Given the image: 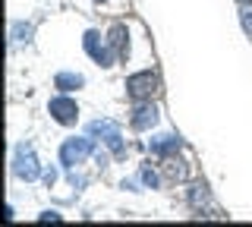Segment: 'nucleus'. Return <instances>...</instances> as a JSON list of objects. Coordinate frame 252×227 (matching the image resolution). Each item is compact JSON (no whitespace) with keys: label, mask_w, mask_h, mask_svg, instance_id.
<instances>
[{"label":"nucleus","mask_w":252,"mask_h":227,"mask_svg":"<svg viewBox=\"0 0 252 227\" xmlns=\"http://www.w3.org/2000/svg\"><path fill=\"white\" fill-rule=\"evenodd\" d=\"M82 48L98 66H114L117 64L114 51H110V44H107V35H101L98 29H89V32L82 35Z\"/></svg>","instance_id":"5"},{"label":"nucleus","mask_w":252,"mask_h":227,"mask_svg":"<svg viewBox=\"0 0 252 227\" xmlns=\"http://www.w3.org/2000/svg\"><path fill=\"white\" fill-rule=\"evenodd\" d=\"M186 202H189V208H192L195 215L208 211V208H211V193H208V186H205V183H192V186L186 190Z\"/></svg>","instance_id":"10"},{"label":"nucleus","mask_w":252,"mask_h":227,"mask_svg":"<svg viewBox=\"0 0 252 227\" xmlns=\"http://www.w3.org/2000/svg\"><path fill=\"white\" fill-rule=\"evenodd\" d=\"M139 183L145 186V190H158V186H161V177H158V170L152 167V161L139 167Z\"/></svg>","instance_id":"14"},{"label":"nucleus","mask_w":252,"mask_h":227,"mask_svg":"<svg viewBox=\"0 0 252 227\" xmlns=\"http://www.w3.org/2000/svg\"><path fill=\"white\" fill-rule=\"evenodd\" d=\"M41 180H44V186H47V190H51V186L57 183V170H54V167H47L44 174H41Z\"/></svg>","instance_id":"17"},{"label":"nucleus","mask_w":252,"mask_h":227,"mask_svg":"<svg viewBox=\"0 0 252 227\" xmlns=\"http://www.w3.org/2000/svg\"><path fill=\"white\" fill-rule=\"evenodd\" d=\"M94 145H98V139H94V136H73V139H66V142L60 145V164L66 170L85 164V161H89V155H94Z\"/></svg>","instance_id":"3"},{"label":"nucleus","mask_w":252,"mask_h":227,"mask_svg":"<svg viewBox=\"0 0 252 227\" xmlns=\"http://www.w3.org/2000/svg\"><path fill=\"white\" fill-rule=\"evenodd\" d=\"M129 123H132V130H136V132L155 130V123H158V107H155V101H142V104L132 107Z\"/></svg>","instance_id":"7"},{"label":"nucleus","mask_w":252,"mask_h":227,"mask_svg":"<svg viewBox=\"0 0 252 227\" xmlns=\"http://www.w3.org/2000/svg\"><path fill=\"white\" fill-rule=\"evenodd\" d=\"M32 32H35V26H32V22H13L10 41H13V44H29V41H32Z\"/></svg>","instance_id":"13"},{"label":"nucleus","mask_w":252,"mask_h":227,"mask_svg":"<svg viewBox=\"0 0 252 227\" xmlns=\"http://www.w3.org/2000/svg\"><path fill=\"white\" fill-rule=\"evenodd\" d=\"M107 44L110 51H114L117 60H126V54H129V29L123 26V22H114L107 32Z\"/></svg>","instance_id":"8"},{"label":"nucleus","mask_w":252,"mask_h":227,"mask_svg":"<svg viewBox=\"0 0 252 227\" xmlns=\"http://www.w3.org/2000/svg\"><path fill=\"white\" fill-rule=\"evenodd\" d=\"M148 148H152V155L164 158V155H177L180 148H183V139L173 136V132H161V136H155L152 142H148Z\"/></svg>","instance_id":"9"},{"label":"nucleus","mask_w":252,"mask_h":227,"mask_svg":"<svg viewBox=\"0 0 252 227\" xmlns=\"http://www.w3.org/2000/svg\"><path fill=\"white\" fill-rule=\"evenodd\" d=\"M158 92H161V79H158L155 69H139L126 79V95H129L132 104H142V101H152Z\"/></svg>","instance_id":"2"},{"label":"nucleus","mask_w":252,"mask_h":227,"mask_svg":"<svg viewBox=\"0 0 252 227\" xmlns=\"http://www.w3.org/2000/svg\"><path fill=\"white\" fill-rule=\"evenodd\" d=\"M82 85H85V76L82 73H57V76H54V89L66 92V95H69V92H79Z\"/></svg>","instance_id":"11"},{"label":"nucleus","mask_w":252,"mask_h":227,"mask_svg":"<svg viewBox=\"0 0 252 227\" xmlns=\"http://www.w3.org/2000/svg\"><path fill=\"white\" fill-rule=\"evenodd\" d=\"M240 26H243V32L252 38V6H240Z\"/></svg>","instance_id":"15"},{"label":"nucleus","mask_w":252,"mask_h":227,"mask_svg":"<svg viewBox=\"0 0 252 227\" xmlns=\"http://www.w3.org/2000/svg\"><path fill=\"white\" fill-rule=\"evenodd\" d=\"M236 3H240V6H252V0H236Z\"/></svg>","instance_id":"18"},{"label":"nucleus","mask_w":252,"mask_h":227,"mask_svg":"<svg viewBox=\"0 0 252 227\" xmlns=\"http://www.w3.org/2000/svg\"><path fill=\"white\" fill-rule=\"evenodd\" d=\"M89 136H94L101 145H107V152L114 155L117 161L126 158V142H123V132L114 120H92L89 123Z\"/></svg>","instance_id":"1"},{"label":"nucleus","mask_w":252,"mask_h":227,"mask_svg":"<svg viewBox=\"0 0 252 227\" xmlns=\"http://www.w3.org/2000/svg\"><path fill=\"white\" fill-rule=\"evenodd\" d=\"M47 221L57 224V221H63V215L60 211H41V215H38V224H47Z\"/></svg>","instance_id":"16"},{"label":"nucleus","mask_w":252,"mask_h":227,"mask_svg":"<svg viewBox=\"0 0 252 227\" xmlns=\"http://www.w3.org/2000/svg\"><path fill=\"white\" fill-rule=\"evenodd\" d=\"M94 3H98V6H101V3H107V0H94Z\"/></svg>","instance_id":"19"},{"label":"nucleus","mask_w":252,"mask_h":227,"mask_svg":"<svg viewBox=\"0 0 252 227\" xmlns=\"http://www.w3.org/2000/svg\"><path fill=\"white\" fill-rule=\"evenodd\" d=\"M164 170H167V180H186V164L177 158V155H164Z\"/></svg>","instance_id":"12"},{"label":"nucleus","mask_w":252,"mask_h":227,"mask_svg":"<svg viewBox=\"0 0 252 227\" xmlns=\"http://www.w3.org/2000/svg\"><path fill=\"white\" fill-rule=\"evenodd\" d=\"M47 114H51L54 120L60 123V127H76V120H79V104H76V98H69L66 92H60L57 98H51Z\"/></svg>","instance_id":"6"},{"label":"nucleus","mask_w":252,"mask_h":227,"mask_svg":"<svg viewBox=\"0 0 252 227\" xmlns=\"http://www.w3.org/2000/svg\"><path fill=\"white\" fill-rule=\"evenodd\" d=\"M13 174L19 177V180H26V183H32V180H38L44 174L41 170V164H38V155H35V148L26 145V142H19L13 148Z\"/></svg>","instance_id":"4"}]
</instances>
